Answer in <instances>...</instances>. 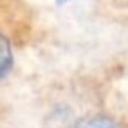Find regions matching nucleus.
Returning <instances> with one entry per match:
<instances>
[{
  "label": "nucleus",
  "mask_w": 128,
  "mask_h": 128,
  "mask_svg": "<svg viewBox=\"0 0 128 128\" xmlns=\"http://www.w3.org/2000/svg\"><path fill=\"white\" fill-rule=\"evenodd\" d=\"M34 30V12L26 0H0V34L25 40Z\"/></svg>",
  "instance_id": "obj_1"
},
{
  "label": "nucleus",
  "mask_w": 128,
  "mask_h": 128,
  "mask_svg": "<svg viewBox=\"0 0 128 128\" xmlns=\"http://www.w3.org/2000/svg\"><path fill=\"white\" fill-rule=\"evenodd\" d=\"M91 4L100 20L128 32V0H91Z\"/></svg>",
  "instance_id": "obj_2"
},
{
  "label": "nucleus",
  "mask_w": 128,
  "mask_h": 128,
  "mask_svg": "<svg viewBox=\"0 0 128 128\" xmlns=\"http://www.w3.org/2000/svg\"><path fill=\"white\" fill-rule=\"evenodd\" d=\"M77 128H123V124L112 116L95 114V116H90L84 121H81Z\"/></svg>",
  "instance_id": "obj_3"
}]
</instances>
